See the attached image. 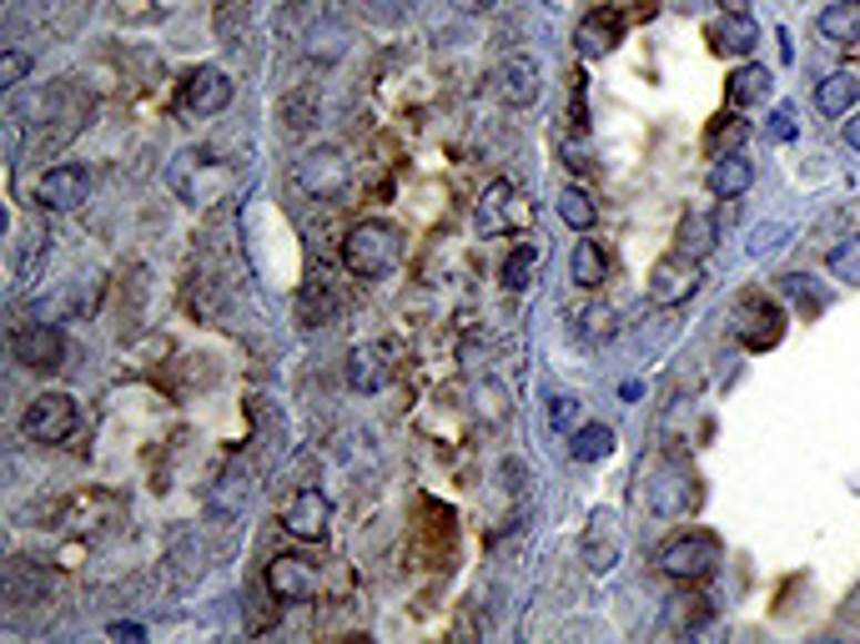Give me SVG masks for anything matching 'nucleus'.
<instances>
[{
	"label": "nucleus",
	"mask_w": 860,
	"mask_h": 644,
	"mask_svg": "<svg viewBox=\"0 0 860 644\" xmlns=\"http://www.w3.org/2000/svg\"><path fill=\"white\" fill-rule=\"evenodd\" d=\"M614 333V313L610 307H588L584 313V338H610Z\"/></svg>",
	"instance_id": "obj_37"
},
{
	"label": "nucleus",
	"mask_w": 860,
	"mask_h": 644,
	"mask_svg": "<svg viewBox=\"0 0 860 644\" xmlns=\"http://www.w3.org/2000/svg\"><path fill=\"white\" fill-rule=\"evenodd\" d=\"M730 333H735V343H740V348H750V352L775 348V343L785 338V313H780V303H770V297H760V293L740 297Z\"/></svg>",
	"instance_id": "obj_7"
},
{
	"label": "nucleus",
	"mask_w": 860,
	"mask_h": 644,
	"mask_svg": "<svg viewBox=\"0 0 860 644\" xmlns=\"http://www.w3.org/2000/svg\"><path fill=\"white\" fill-rule=\"evenodd\" d=\"M634 6H639V16H644V21H649V16L659 11V0H634Z\"/></svg>",
	"instance_id": "obj_43"
},
{
	"label": "nucleus",
	"mask_w": 860,
	"mask_h": 644,
	"mask_svg": "<svg viewBox=\"0 0 860 644\" xmlns=\"http://www.w3.org/2000/svg\"><path fill=\"white\" fill-rule=\"evenodd\" d=\"M709 192L715 197H725V202H735V197H745L755 186V162H745L740 152H725V156H715V166H709Z\"/></svg>",
	"instance_id": "obj_19"
},
{
	"label": "nucleus",
	"mask_w": 860,
	"mask_h": 644,
	"mask_svg": "<svg viewBox=\"0 0 860 644\" xmlns=\"http://www.w3.org/2000/svg\"><path fill=\"white\" fill-rule=\"evenodd\" d=\"M579 559H584L594 574H610V569H620L624 534H620V519H614V509H594V513H588L584 539H579Z\"/></svg>",
	"instance_id": "obj_12"
},
{
	"label": "nucleus",
	"mask_w": 860,
	"mask_h": 644,
	"mask_svg": "<svg viewBox=\"0 0 860 644\" xmlns=\"http://www.w3.org/2000/svg\"><path fill=\"white\" fill-rule=\"evenodd\" d=\"M16 362L31 372H55L65 362V338L61 328H51V323H31V328L16 333Z\"/></svg>",
	"instance_id": "obj_15"
},
{
	"label": "nucleus",
	"mask_w": 860,
	"mask_h": 644,
	"mask_svg": "<svg viewBox=\"0 0 860 644\" xmlns=\"http://www.w3.org/2000/svg\"><path fill=\"white\" fill-rule=\"evenodd\" d=\"M91 192V172L81 162H61L51 172H41V182L31 186V202L41 212H76Z\"/></svg>",
	"instance_id": "obj_9"
},
{
	"label": "nucleus",
	"mask_w": 860,
	"mask_h": 644,
	"mask_svg": "<svg viewBox=\"0 0 860 644\" xmlns=\"http://www.w3.org/2000/svg\"><path fill=\"white\" fill-rule=\"evenodd\" d=\"M493 91H499L503 106L523 111V106H534L539 91H544V71H539L534 55H509V61L493 71Z\"/></svg>",
	"instance_id": "obj_14"
},
{
	"label": "nucleus",
	"mask_w": 860,
	"mask_h": 644,
	"mask_svg": "<svg viewBox=\"0 0 860 644\" xmlns=\"http://www.w3.org/2000/svg\"><path fill=\"white\" fill-rule=\"evenodd\" d=\"M398 263H403V227H392L382 217L352 222L348 237H342V267L358 283H382V277L398 273Z\"/></svg>",
	"instance_id": "obj_1"
},
{
	"label": "nucleus",
	"mask_w": 860,
	"mask_h": 644,
	"mask_svg": "<svg viewBox=\"0 0 860 644\" xmlns=\"http://www.w3.org/2000/svg\"><path fill=\"white\" fill-rule=\"evenodd\" d=\"M856 101H860V81L850 76V71H830V76L816 86V106L826 111V116H836V121H846L850 111H856Z\"/></svg>",
	"instance_id": "obj_21"
},
{
	"label": "nucleus",
	"mask_w": 860,
	"mask_h": 644,
	"mask_svg": "<svg viewBox=\"0 0 860 644\" xmlns=\"http://www.w3.org/2000/svg\"><path fill=\"white\" fill-rule=\"evenodd\" d=\"M106 634H111V640H146V630H142V624H121V620L111 624Z\"/></svg>",
	"instance_id": "obj_41"
},
{
	"label": "nucleus",
	"mask_w": 860,
	"mask_h": 644,
	"mask_svg": "<svg viewBox=\"0 0 860 644\" xmlns=\"http://www.w3.org/2000/svg\"><path fill=\"white\" fill-rule=\"evenodd\" d=\"M293 176L313 202H332V197L348 192L352 166H348V156H342L338 146H313V152H303V162H297Z\"/></svg>",
	"instance_id": "obj_5"
},
{
	"label": "nucleus",
	"mask_w": 860,
	"mask_h": 644,
	"mask_svg": "<svg viewBox=\"0 0 860 644\" xmlns=\"http://www.w3.org/2000/svg\"><path fill=\"white\" fill-rule=\"evenodd\" d=\"M529 273H534V247L513 252L509 263H503V287H509V293H519V287H529Z\"/></svg>",
	"instance_id": "obj_33"
},
{
	"label": "nucleus",
	"mask_w": 860,
	"mask_h": 644,
	"mask_svg": "<svg viewBox=\"0 0 860 644\" xmlns=\"http://www.w3.org/2000/svg\"><path fill=\"white\" fill-rule=\"evenodd\" d=\"M382 382H388L382 348H352V358H348V388L352 393H378Z\"/></svg>",
	"instance_id": "obj_24"
},
{
	"label": "nucleus",
	"mask_w": 860,
	"mask_h": 644,
	"mask_svg": "<svg viewBox=\"0 0 860 644\" xmlns=\"http://www.w3.org/2000/svg\"><path fill=\"white\" fill-rule=\"evenodd\" d=\"M719 564H725V544L709 529H685L679 539H669L659 549V574L675 579V584H705Z\"/></svg>",
	"instance_id": "obj_3"
},
{
	"label": "nucleus",
	"mask_w": 860,
	"mask_h": 644,
	"mask_svg": "<svg viewBox=\"0 0 860 644\" xmlns=\"http://www.w3.org/2000/svg\"><path fill=\"white\" fill-rule=\"evenodd\" d=\"M665 620H669V630H699V624L709 620V600H699V594H679V600H669Z\"/></svg>",
	"instance_id": "obj_30"
},
{
	"label": "nucleus",
	"mask_w": 860,
	"mask_h": 644,
	"mask_svg": "<svg viewBox=\"0 0 860 644\" xmlns=\"http://www.w3.org/2000/svg\"><path fill=\"white\" fill-rule=\"evenodd\" d=\"M232 106V81L227 71L217 67H196L192 76L182 81V111H192V116H217V111Z\"/></svg>",
	"instance_id": "obj_16"
},
{
	"label": "nucleus",
	"mask_w": 860,
	"mask_h": 644,
	"mask_svg": "<svg viewBox=\"0 0 860 644\" xmlns=\"http://www.w3.org/2000/svg\"><path fill=\"white\" fill-rule=\"evenodd\" d=\"M620 41H624L620 11H588L584 21H579V31H574V45H579L584 61H604V55H610Z\"/></svg>",
	"instance_id": "obj_17"
},
{
	"label": "nucleus",
	"mask_w": 860,
	"mask_h": 644,
	"mask_svg": "<svg viewBox=\"0 0 860 644\" xmlns=\"http://www.w3.org/2000/svg\"><path fill=\"white\" fill-rule=\"evenodd\" d=\"M267 590H273L277 604H313L317 590H322V574L303 554H277L267 564Z\"/></svg>",
	"instance_id": "obj_10"
},
{
	"label": "nucleus",
	"mask_w": 860,
	"mask_h": 644,
	"mask_svg": "<svg viewBox=\"0 0 860 644\" xmlns=\"http://www.w3.org/2000/svg\"><path fill=\"white\" fill-rule=\"evenodd\" d=\"M559 222L574 232H588L594 222H600V207H594V197H588L584 186H559V202H554Z\"/></svg>",
	"instance_id": "obj_27"
},
{
	"label": "nucleus",
	"mask_w": 860,
	"mask_h": 644,
	"mask_svg": "<svg viewBox=\"0 0 860 644\" xmlns=\"http://www.w3.org/2000/svg\"><path fill=\"white\" fill-rule=\"evenodd\" d=\"M569 453H574V463H604L614 453V428L610 423H584L574 433V443H569Z\"/></svg>",
	"instance_id": "obj_28"
},
{
	"label": "nucleus",
	"mask_w": 860,
	"mask_h": 644,
	"mask_svg": "<svg viewBox=\"0 0 860 644\" xmlns=\"http://www.w3.org/2000/svg\"><path fill=\"white\" fill-rule=\"evenodd\" d=\"M840 132H846V146H850V152H860V111H850V116L840 121Z\"/></svg>",
	"instance_id": "obj_40"
},
{
	"label": "nucleus",
	"mask_w": 860,
	"mask_h": 644,
	"mask_svg": "<svg viewBox=\"0 0 860 644\" xmlns=\"http://www.w3.org/2000/svg\"><path fill=\"white\" fill-rule=\"evenodd\" d=\"M327 519H332V503H327L322 489H297L283 509V529L297 539V544H317L327 539Z\"/></svg>",
	"instance_id": "obj_13"
},
{
	"label": "nucleus",
	"mask_w": 860,
	"mask_h": 644,
	"mask_svg": "<svg viewBox=\"0 0 860 644\" xmlns=\"http://www.w3.org/2000/svg\"><path fill=\"white\" fill-rule=\"evenodd\" d=\"M780 287L790 297H796V307L800 313H826V303H830V293H816V277L810 273H790V277H780Z\"/></svg>",
	"instance_id": "obj_31"
},
{
	"label": "nucleus",
	"mask_w": 860,
	"mask_h": 644,
	"mask_svg": "<svg viewBox=\"0 0 860 644\" xmlns=\"http://www.w3.org/2000/svg\"><path fill=\"white\" fill-rule=\"evenodd\" d=\"M826 267H830V277H836V283L860 287V232H856V237H846V242H836V247H830Z\"/></svg>",
	"instance_id": "obj_29"
},
{
	"label": "nucleus",
	"mask_w": 860,
	"mask_h": 644,
	"mask_svg": "<svg viewBox=\"0 0 860 644\" xmlns=\"http://www.w3.org/2000/svg\"><path fill=\"white\" fill-rule=\"evenodd\" d=\"M745 142H750V121H745L740 116V111H725V116H715V121H709V132H705V146H709V152H715V156H725V152H740V146Z\"/></svg>",
	"instance_id": "obj_26"
},
{
	"label": "nucleus",
	"mask_w": 860,
	"mask_h": 644,
	"mask_svg": "<svg viewBox=\"0 0 860 644\" xmlns=\"http://www.w3.org/2000/svg\"><path fill=\"white\" fill-rule=\"evenodd\" d=\"M709 41H715V51H725V55H750L755 45H760V25H755V16H745V11H725L715 25H709Z\"/></svg>",
	"instance_id": "obj_18"
},
{
	"label": "nucleus",
	"mask_w": 860,
	"mask_h": 644,
	"mask_svg": "<svg viewBox=\"0 0 860 644\" xmlns=\"http://www.w3.org/2000/svg\"><path fill=\"white\" fill-rule=\"evenodd\" d=\"M283 121L293 126V132H307L317 121V91H293V96H283Z\"/></svg>",
	"instance_id": "obj_32"
},
{
	"label": "nucleus",
	"mask_w": 860,
	"mask_h": 644,
	"mask_svg": "<svg viewBox=\"0 0 860 644\" xmlns=\"http://www.w3.org/2000/svg\"><path fill=\"white\" fill-rule=\"evenodd\" d=\"M689 503H695V479H689L685 463L665 459L649 479H644V509H649L654 519H679Z\"/></svg>",
	"instance_id": "obj_8"
},
{
	"label": "nucleus",
	"mask_w": 860,
	"mask_h": 644,
	"mask_svg": "<svg viewBox=\"0 0 860 644\" xmlns=\"http://www.w3.org/2000/svg\"><path fill=\"white\" fill-rule=\"evenodd\" d=\"M574 418H579V403H574L569 393H554V398H549V428H554V433L574 428Z\"/></svg>",
	"instance_id": "obj_36"
},
{
	"label": "nucleus",
	"mask_w": 860,
	"mask_h": 644,
	"mask_svg": "<svg viewBox=\"0 0 860 644\" xmlns=\"http://www.w3.org/2000/svg\"><path fill=\"white\" fill-rule=\"evenodd\" d=\"M25 71H31V55H25V51H6V55H0V86H6V91L21 86Z\"/></svg>",
	"instance_id": "obj_35"
},
{
	"label": "nucleus",
	"mask_w": 860,
	"mask_h": 644,
	"mask_svg": "<svg viewBox=\"0 0 860 644\" xmlns=\"http://www.w3.org/2000/svg\"><path fill=\"white\" fill-rule=\"evenodd\" d=\"M166 182H172V192L182 202H192V207H217V202L232 197V186H237V166L222 162L207 146H186V152H176Z\"/></svg>",
	"instance_id": "obj_2"
},
{
	"label": "nucleus",
	"mask_w": 860,
	"mask_h": 644,
	"mask_svg": "<svg viewBox=\"0 0 860 644\" xmlns=\"http://www.w3.org/2000/svg\"><path fill=\"white\" fill-rule=\"evenodd\" d=\"M770 132H775V142H790V136H796V116H790V111H775Z\"/></svg>",
	"instance_id": "obj_39"
},
{
	"label": "nucleus",
	"mask_w": 860,
	"mask_h": 644,
	"mask_svg": "<svg viewBox=\"0 0 860 644\" xmlns=\"http://www.w3.org/2000/svg\"><path fill=\"white\" fill-rule=\"evenodd\" d=\"M569 273H574V283L584 287V293L604 287V277H610V257H604L600 242H579L574 257H569Z\"/></svg>",
	"instance_id": "obj_25"
},
{
	"label": "nucleus",
	"mask_w": 860,
	"mask_h": 644,
	"mask_svg": "<svg viewBox=\"0 0 860 644\" xmlns=\"http://www.w3.org/2000/svg\"><path fill=\"white\" fill-rule=\"evenodd\" d=\"M699 283H705V273H699L695 257H685V252H669V257H659V263L649 267V283H644V293H649L654 307H679V303H689V297L699 293Z\"/></svg>",
	"instance_id": "obj_6"
},
{
	"label": "nucleus",
	"mask_w": 860,
	"mask_h": 644,
	"mask_svg": "<svg viewBox=\"0 0 860 644\" xmlns=\"http://www.w3.org/2000/svg\"><path fill=\"white\" fill-rule=\"evenodd\" d=\"M453 6H458V11H463V16H483V11H489V6H493V0H453Z\"/></svg>",
	"instance_id": "obj_42"
},
{
	"label": "nucleus",
	"mask_w": 860,
	"mask_h": 644,
	"mask_svg": "<svg viewBox=\"0 0 860 644\" xmlns=\"http://www.w3.org/2000/svg\"><path fill=\"white\" fill-rule=\"evenodd\" d=\"M81 428V408L71 393H35L21 413V433L31 443H45V448H61L71 443Z\"/></svg>",
	"instance_id": "obj_4"
},
{
	"label": "nucleus",
	"mask_w": 860,
	"mask_h": 644,
	"mask_svg": "<svg viewBox=\"0 0 860 644\" xmlns=\"http://www.w3.org/2000/svg\"><path fill=\"white\" fill-rule=\"evenodd\" d=\"M820 35L836 45H860V0H836L820 11Z\"/></svg>",
	"instance_id": "obj_22"
},
{
	"label": "nucleus",
	"mask_w": 860,
	"mask_h": 644,
	"mask_svg": "<svg viewBox=\"0 0 860 644\" xmlns=\"http://www.w3.org/2000/svg\"><path fill=\"white\" fill-rule=\"evenodd\" d=\"M529 227V197L513 182H489L479 202V232L483 237H503V232H523Z\"/></svg>",
	"instance_id": "obj_11"
},
{
	"label": "nucleus",
	"mask_w": 860,
	"mask_h": 644,
	"mask_svg": "<svg viewBox=\"0 0 860 644\" xmlns=\"http://www.w3.org/2000/svg\"><path fill=\"white\" fill-rule=\"evenodd\" d=\"M780 237H785V227H760V232L750 237V252H755V257H765V252L780 247Z\"/></svg>",
	"instance_id": "obj_38"
},
{
	"label": "nucleus",
	"mask_w": 860,
	"mask_h": 644,
	"mask_svg": "<svg viewBox=\"0 0 860 644\" xmlns=\"http://www.w3.org/2000/svg\"><path fill=\"white\" fill-rule=\"evenodd\" d=\"M715 242H719V217L715 212H685V222H679V232H675V252L705 263L709 252H715Z\"/></svg>",
	"instance_id": "obj_20"
},
{
	"label": "nucleus",
	"mask_w": 860,
	"mask_h": 644,
	"mask_svg": "<svg viewBox=\"0 0 860 644\" xmlns=\"http://www.w3.org/2000/svg\"><path fill=\"white\" fill-rule=\"evenodd\" d=\"M559 152H564V162L574 166V172H588V166H594V152H588L584 126H579V132H569L564 142H559Z\"/></svg>",
	"instance_id": "obj_34"
},
{
	"label": "nucleus",
	"mask_w": 860,
	"mask_h": 644,
	"mask_svg": "<svg viewBox=\"0 0 860 644\" xmlns=\"http://www.w3.org/2000/svg\"><path fill=\"white\" fill-rule=\"evenodd\" d=\"M770 86H775V76H770L765 67H755V61H750V67H740L730 81H725V101H730L735 111H740V106H755V101L770 96Z\"/></svg>",
	"instance_id": "obj_23"
}]
</instances>
